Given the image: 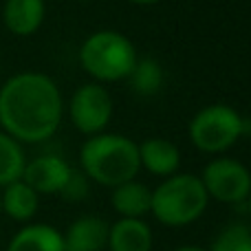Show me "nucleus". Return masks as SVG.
<instances>
[{"label": "nucleus", "instance_id": "10", "mask_svg": "<svg viewBox=\"0 0 251 251\" xmlns=\"http://www.w3.org/2000/svg\"><path fill=\"white\" fill-rule=\"evenodd\" d=\"M47 18L44 0H4L2 25L16 38H29L38 33Z\"/></svg>", "mask_w": 251, "mask_h": 251}, {"label": "nucleus", "instance_id": "19", "mask_svg": "<svg viewBox=\"0 0 251 251\" xmlns=\"http://www.w3.org/2000/svg\"><path fill=\"white\" fill-rule=\"evenodd\" d=\"M88 192H91V187H88V176L82 172V170H73L69 181H66V185H64V190L60 192V196H64L66 201L77 203V201L86 199Z\"/></svg>", "mask_w": 251, "mask_h": 251}, {"label": "nucleus", "instance_id": "1", "mask_svg": "<svg viewBox=\"0 0 251 251\" xmlns=\"http://www.w3.org/2000/svg\"><path fill=\"white\" fill-rule=\"evenodd\" d=\"M64 97L55 79L20 71L0 86V130L25 143H44L60 130Z\"/></svg>", "mask_w": 251, "mask_h": 251}, {"label": "nucleus", "instance_id": "21", "mask_svg": "<svg viewBox=\"0 0 251 251\" xmlns=\"http://www.w3.org/2000/svg\"><path fill=\"white\" fill-rule=\"evenodd\" d=\"M130 4H137V7H152V4H159L161 0H128Z\"/></svg>", "mask_w": 251, "mask_h": 251}, {"label": "nucleus", "instance_id": "24", "mask_svg": "<svg viewBox=\"0 0 251 251\" xmlns=\"http://www.w3.org/2000/svg\"><path fill=\"white\" fill-rule=\"evenodd\" d=\"M0 216H2V207H0Z\"/></svg>", "mask_w": 251, "mask_h": 251}, {"label": "nucleus", "instance_id": "22", "mask_svg": "<svg viewBox=\"0 0 251 251\" xmlns=\"http://www.w3.org/2000/svg\"><path fill=\"white\" fill-rule=\"evenodd\" d=\"M245 207H247V214H249V221H251V194H249L247 203H245ZM249 225H251V223H249Z\"/></svg>", "mask_w": 251, "mask_h": 251}, {"label": "nucleus", "instance_id": "12", "mask_svg": "<svg viewBox=\"0 0 251 251\" xmlns=\"http://www.w3.org/2000/svg\"><path fill=\"white\" fill-rule=\"evenodd\" d=\"M154 236L143 218H117L108 225L106 251H152Z\"/></svg>", "mask_w": 251, "mask_h": 251}, {"label": "nucleus", "instance_id": "6", "mask_svg": "<svg viewBox=\"0 0 251 251\" xmlns=\"http://www.w3.org/2000/svg\"><path fill=\"white\" fill-rule=\"evenodd\" d=\"M69 119L77 132L93 137V134L106 132L113 122L115 100L106 84L86 82L77 86L69 101Z\"/></svg>", "mask_w": 251, "mask_h": 251}, {"label": "nucleus", "instance_id": "20", "mask_svg": "<svg viewBox=\"0 0 251 251\" xmlns=\"http://www.w3.org/2000/svg\"><path fill=\"white\" fill-rule=\"evenodd\" d=\"M172 251H207V249L199 247V245H178V247H174Z\"/></svg>", "mask_w": 251, "mask_h": 251}, {"label": "nucleus", "instance_id": "2", "mask_svg": "<svg viewBox=\"0 0 251 251\" xmlns=\"http://www.w3.org/2000/svg\"><path fill=\"white\" fill-rule=\"evenodd\" d=\"M79 168L95 181L97 185L117 187L126 181L137 178L139 170V148L126 134L117 132H100L86 137L79 148Z\"/></svg>", "mask_w": 251, "mask_h": 251}, {"label": "nucleus", "instance_id": "3", "mask_svg": "<svg viewBox=\"0 0 251 251\" xmlns=\"http://www.w3.org/2000/svg\"><path fill=\"white\" fill-rule=\"evenodd\" d=\"M209 196L199 174L176 172L152 190L150 214L165 227H187L205 214Z\"/></svg>", "mask_w": 251, "mask_h": 251}, {"label": "nucleus", "instance_id": "11", "mask_svg": "<svg viewBox=\"0 0 251 251\" xmlns=\"http://www.w3.org/2000/svg\"><path fill=\"white\" fill-rule=\"evenodd\" d=\"M64 251H106L108 223L97 216H79L62 231Z\"/></svg>", "mask_w": 251, "mask_h": 251}, {"label": "nucleus", "instance_id": "8", "mask_svg": "<svg viewBox=\"0 0 251 251\" xmlns=\"http://www.w3.org/2000/svg\"><path fill=\"white\" fill-rule=\"evenodd\" d=\"M71 168L64 156L60 154H38L35 159H26L22 181L29 183L40 196L60 194L69 181Z\"/></svg>", "mask_w": 251, "mask_h": 251}, {"label": "nucleus", "instance_id": "9", "mask_svg": "<svg viewBox=\"0 0 251 251\" xmlns=\"http://www.w3.org/2000/svg\"><path fill=\"white\" fill-rule=\"evenodd\" d=\"M139 148V165L141 170L150 172L152 176H172L181 168V150L174 141L165 137H148L141 143H137Z\"/></svg>", "mask_w": 251, "mask_h": 251}, {"label": "nucleus", "instance_id": "13", "mask_svg": "<svg viewBox=\"0 0 251 251\" xmlns=\"http://www.w3.org/2000/svg\"><path fill=\"white\" fill-rule=\"evenodd\" d=\"M0 207L2 214L16 223H31L40 209V194L22 178L0 187Z\"/></svg>", "mask_w": 251, "mask_h": 251}, {"label": "nucleus", "instance_id": "14", "mask_svg": "<svg viewBox=\"0 0 251 251\" xmlns=\"http://www.w3.org/2000/svg\"><path fill=\"white\" fill-rule=\"evenodd\" d=\"M4 251H64V238L49 223H25L11 236Z\"/></svg>", "mask_w": 251, "mask_h": 251}, {"label": "nucleus", "instance_id": "5", "mask_svg": "<svg viewBox=\"0 0 251 251\" xmlns=\"http://www.w3.org/2000/svg\"><path fill=\"white\" fill-rule=\"evenodd\" d=\"M187 134L199 152L221 156L245 137V117L229 104H209L190 119Z\"/></svg>", "mask_w": 251, "mask_h": 251}, {"label": "nucleus", "instance_id": "15", "mask_svg": "<svg viewBox=\"0 0 251 251\" xmlns=\"http://www.w3.org/2000/svg\"><path fill=\"white\" fill-rule=\"evenodd\" d=\"M150 203L152 190L137 178L126 181L110 192V205L119 218H146L150 214Z\"/></svg>", "mask_w": 251, "mask_h": 251}, {"label": "nucleus", "instance_id": "23", "mask_svg": "<svg viewBox=\"0 0 251 251\" xmlns=\"http://www.w3.org/2000/svg\"><path fill=\"white\" fill-rule=\"evenodd\" d=\"M75 2H93V0H75Z\"/></svg>", "mask_w": 251, "mask_h": 251}, {"label": "nucleus", "instance_id": "4", "mask_svg": "<svg viewBox=\"0 0 251 251\" xmlns=\"http://www.w3.org/2000/svg\"><path fill=\"white\" fill-rule=\"evenodd\" d=\"M137 57V49L130 38L115 29L95 31L86 35L79 47V66L93 82L100 84L128 79Z\"/></svg>", "mask_w": 251, "mask_h": 251}, {"label": "nucleus", "instance_id": "17", "mask_svg": "<svg viewBox=\"0 0 251 251\" xmlns=\"http://www.w3.org/2000/svg\"><path fill=\"white\" fill-rule=\"evenodd\" d=\"M26 165L25 146L4 130H0V187L22 178Z\"/></svg>", "mask_w": 251, "mask_h": 251}, {"label": "nucleus", "instance_id": "16", "mask_svg": "<svg viewBox=\"0 0 251 251\" xmlns=\"http://www.w3.org/2000/svg\"><path fill=\"white\" fill-rule=\"evenodd\" d=\"M126 82L130 84V88H132L137 95L152 97L163 88L165 71L154 57H137V64L132 66V71H130Z\"/></svg>", "mask_w": 251, "mask_h": 251}, {"label": "nucleus", "instance_id": "18", "mask_svg": "<svg viewBox=\"0 0 251 251\" xmlns=\"http://www.w3.org/2000/svg\"><path fill=\"white\" fill-rule=\"evenodd\" d=\"M207 251H251V225L229 223L216 234Z\"/></svg>", "mask_w": 251, "mask_h": 251}, {"label": "nucleus", "instance_id": "7", "mask_svg": "<svg viewBox=\"0 0 251 251\" xmlns=\"http://www.w3.org/2000/svg\"><path fill=\"white\" fill-rule=\"evenodd\" d=\"M209 201L223 205H245L251 194V172L238 159L214 156L201 172Z\"/></svg>", "mask_w": 251, "mask_h": 251}]
</instances>
